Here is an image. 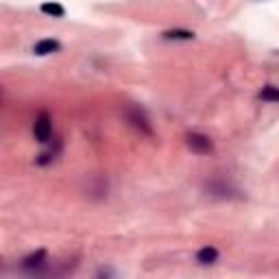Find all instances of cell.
I'll list each match as a JSON object with an SVG mask.
<instances>
[{"label": "cell", "mask_w": 279, "mask_h": 279, "mask_svg": "<svg viewBox=\"0 0 279 279\" xmlns=\"http://www.w3.org/2000/svg\"><path fill=\"white\" fill-rule=\"evenodd\" d=\"M260 98L262 101H268V103H279V88H275V85H266V88L260 92Z\"/></svg>", "instance_id": "obj_10"}, {"label": "cell", "mask_w": 279, "mask_h": 279, "mask_svg": "<svg viewBox=\"0 0 279 279\" xmlns=\"http://www.w3.org/2000/svg\"><path fill=\"white\" fill-rule=\"evenodd\" d=\"M196 262L201 264V266H210V264H216V262H218V249L212 247V244H207V247H203V249H198Z\"/></svg>", "instance_id": "obj_6"}, {"label": "cell", "mask_w": 279, "mask_h": 279, "mask_svg": "<svg viewBox=\"0 0 279 279\" xmlns=\"http://www.w3.org/2000/svg\"><path fill=\"white\" fill-rule=\"evenodd\" d=\"M33 135H35V140L39 144L50 142V137H52V120H50V116L46 114V111H39V114H37L35 122H33Z\"/></svg>", "instance_id": "obj_2"}, {"label": "cell", "mask_w": 279, "mask_h": 279, "mask_svg": "<svg viewBox=\"0 0 279 279\" xmlns=\"http://www.w3.org/2000/svg\"><path fill=\"white\" fill-rule=\"evenodd\" d=\"M124 118H127V122L133 127L135 131H140L142 135H149L153 137V124L149 120V116H146V111L142 107H135V105H129L127 109H124Z\"/></svg>", "instance_id": "obj_1"}, {"label": "cell", "mask_w": 279, "mask_h": 279, "mask_svg": "<svg viewBox=\"0 0 279 279\" xmlns=\"http://www.w3.org/2000/svg\"><path fill=\"white\" fill-rule=\"evenodd\" d=\"M61 50V44L57 42V39L52 37H46V39H39L33 46V52H35L37 57H46V55H55V52Z\"/></svg>", "instance_id": "obj_4"}, {"label": "cell", "mask_w": 279, "mask_h": 279, "mask_svg": "<svg viewBox=\"0 0 279 279\" xmlns=\"http://www.w3.org/2000/svg\"><path fill=\"white\" fill-rule=\"evenodd\" d=\"M164 39H181V42H190V39H194V33L192 31H183V29H172V31H166L164 33Z\"/></svg>", "instance_id": "obj_8"}, {"label": "cell", "mask_w": 279, "mask_h": 279, "mask_svg": "<svg viewBox=\"0 0 279 279\" xmlns=\"http://www.w3.org/2000/svg\"><path fill=\"white\" fill-rule=\"evenodd\" d=\"M46 264V251L44 249H39L35 251V253H31V255H26L24 260H22V268L26 270H31V273H35V270H39Z\"/></svg>", "instance_id": "obj_5"}, {"label": "cell", "mask_w": 279, "mask_h": 279, "mask_svg": "<svg viewBox=\"0 0 279 279\" xmlns=\"http://www.w3.org/2000/svg\"><path fill=\"white\" fill-rule=\"evenodd\" d=\"M207 190H210V194L212 196H221V198H231V196H236L234 194V190L229 188V185H225V183H210L207 185Z\"/></svg>", "instance_id": "obj_7"}, {"label": "cell", "mask_w": 279, "mask_h": 279, "mask_svg": "<svg viewBox=\"0 0 279 279\" xmlns=\"http://www.w3.org/2000/svg\"><path fill=\"white\" fill-rule=\"evenodd\" d=\"M39 9H42V13H46V16H50V18H63L65 16V9L59 3H44Z\"/></svg>", "instance_id": "obj_9"}, {"label": "cell", "mask_w": 279, "mask_h": 279, "mask_svg": "<svg viewBox=\"0 0 279 279\" xmlns=\"http://www.w3.org/2000/svg\"><path fill=\"white\" fill-rule=\"evenodd\" d=\"M185 144H188V149L192 153H196V155H210V153L214 151L212 140L203 133H188L185 135Z\"/></svg>", "instance_id": "obj_3"}]
</instances>
